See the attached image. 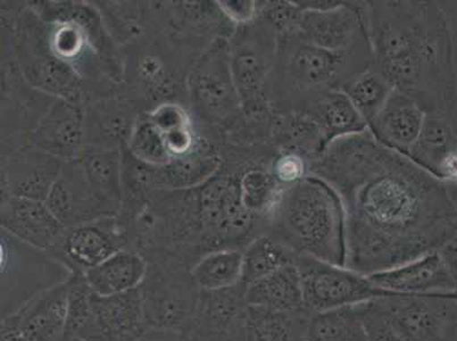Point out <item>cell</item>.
Here are the masks:
<instances>
[{
  "label": "cell",
  "mask_w": 457,
  "mask_h": 341,
  "mask_svg": "<svg viewBox=\"0 0 457 341\" xmlns=\"http://www.w3.org/2000/svg\"><path fill=\"white\" fill-rule=\"evenodd\" d=\"M309 172L338 194L346 216V268L363 276L438 252L457 234L450 182L386 147L369 129L332 141Z\"/></svg>",
  "instance_id": "obj_1"
},
{
  "label": "cell",
  "mask_w": 457,
  "mask_h": 341,
  "mask_svg": "<svg viewBox=\"0 0 457 341\" xmlns=\"http://www.w3.org/2000/svg\"><path fill=\"white\" fill-rule=\"evenodd\" d=\"M373 68L426 113L457 110V66L450 16L428 0L367 2Z\"/></svg>",
  "instance_id": "obj_2"
},
{
  "label": "cell",
  "mask_w": 457,
  "mask_h": 341,
  "mask_svg": "<svg viewBox=\"0 0 457 341\" xmlns=\"http://www.w3.org/2000/svg\"><path fill=\"white\" fill-rule=\"evenodd\" d=\"M264 235L279 240L298 255L346 268V216L338 194L309 174L282 194Z\"/></svg>",
  "instance_id": "obj_3"
},
{
  "label": "cell",
  "mask_w": 457,
  "mask_h": 341,
  "mask_svg": "<svg viewBox=\"0 0 457 341\" xmlns=\"http://www.w3.org/2000/svg\"><path fill=\"white\" fill-rule=\"evenodd\" d=\"M372 63L370 44L352 51L331 52L307 43L296 33L282 37L270 83L269 102L273 111H292L307 96L342 90Z\"/></svg>",
  "instance_id": "obj_4"
},
{
  "label": "cell",
  "mask_w": 457,
  "mask_h": 341,
  "mask_svg": "<svg viewBox=\"0 0 457 341\" xmlns=\"http://www.w3.org/2000/svg\"><path fill=\"white\" fill-rule=\"evenodd\" d=\"M362 312L370 341H457V293L392 294Z\"/></svg>",
  "instance_id": "obj_5"
},
{
  "label": "cell",
  "mask_w": 457,
  "mask_h": 341,
  "mask_svg": "<svg viewBox=\"0 0 457 341\" xmlns=\"http://www.w3.org/2000/svg\"><path fill=\"white\" fill-rule=\"evenodd\" d=\"M139 287L148 328L182 332L196 309L201 290L191 277V265L174 254H154Z\"/></svg>",
  "instance_id": "obj_6"
},
{
  "label": "cell",
  "mask_w": 457,
  "mask_h": 341,
  "mask_svg": "<svg viewBox=\"0 0 457 341\" xmlns=\"http://www.w3.org/2000/svg\"><path fill=\"white\" fill-rule=\"evenodd\" d=\"M199 222L209 253L228 248L244 251L265 232L263 223L243 204L237 174L211 179L204 187L199 199Z\"/></svg>",
  "instance_id": "obj_7"
},
{
  "label": "cell",
  "mask_w": 457,
  "mask_h": 341,
  "mask_svg": "<svg viewBox=\"0 0 457 341\" xmlns=\"http://www.w3.org/2000/svg\"><path fill=\"white\" fill-rule=\"evenodd\" d=\"M72 276L51 254L2 230V318Z\"/></svg>",
  "instance_id": "obj_8"
},
{
  "label": "cell",
  "mask_w": 457,
  "mask_h": 341,
  "mask_svg": "<svg viewBox=\"0 0 457 341\" xmlns=\"http://www.w3.org/2000/svg\"><path fill=\"white\" fill-rule=\"evenodd\" d=\"M278 46L279 37L259 16L251 23L237 27L228 39L232 74L243 110L271 106L269 91Z\"/></svg>",
  "instance_id": "obj_9"
},
{
  "label": "cell",
  "mask_w": 457,
  "mask_h": 341,
  "mask_svg": "<svg viewBox=\"0 0 457 341\" xmlns=\"http://www.w3.org/2000/svg\"><path fill=\"white\" fill-rule=\"evenodd\" d=\"M188 88L195 108L204 119L232 126L242 114L230 63L228 39L219 37L191 69Z\"/></svg>",
  "instance_id": "obj_10"
},
{
  "label": "cell",
  "mask_w": 457,
  "mask_h": 341,
  "mask_svg": "<svg viewBox=\"0 0 457 341\" xmlns=\"http://www.w3.org/2000/svg\"><path fill=\"white\" fill-rule=\"evenodd\" d=\"M296 265L301 274L304 307L320 313L359 305L394 293L378 288L368 276L313 257L299 255Z\"/></svg>",
  "instance_id": "obj_11"
},
{
  "label": "cell",
  "mask_w": 457,
  "mask_h": 341,
  "mask_svg": "<svg viewBox=\"0 0 457 341\" xmlns=\"http://www.w3.org/2000/svg\"><path fill=\"white\" fill-rule=\"evenodd\" d=\"M367 5V2L340 0L329 10H303L296 35L331 52H347L368 45Z\"/></svg>",
  "instance_id": "obj_12"
},
{
  "label": "cell",
  "mask_w": 457,
  "mask_h": 341,
  "mask_svg": "<svg viewBox=\"0 0 457 341\" xmlns=\"http://www.w3.org/2000/svg\"><path fill=\"white\" fill-rule=\"evenodd\" d=\"M246 291L242 282L224 290L201 291L188 326L181 332L185 341H242Z\"/></svg>",
  "instance_id": "obj_13"
},
{
  "label": "cell",
  "mask_w": 457,
  "mask_h": 341,
  "mask_svg": "<svg viewBox=\"0 0 457 341\" xmlns=\"http://www.w3.org/2000/svg\"><path fill=\"white\" fill-rule=\"evenodd\" d=\"M69 281L32 299L15 313L2 318L0 328L21 341H66Z\"/></svg>",
  "instance_id": "obj_14"
},
{
  "label": "cell",
  "mask_w": 457,
  "mask_h": 341,
  "mask_svg": "<svg viewBox=\"0 0 457 341\" xmlns=\"http://www.w3.org/2000/svg\"><path fill=\"white\" fill-rule=\"evenodd\" d=\"M127 240L113 226L99 221L66 229L51 255L73 274H85L126 248Z\"/></svg>",
  "instance_id": "obj_15"
},
{
  "label": "cell",
  "mask_w": 457,
  "mask_h": 341,
  "mask_svg": "<svg viewBox=\"0 0 457 341\" xmlns=\"http://www.w3.org/2000/svg\"><path fill=\"white\" fill-rule=\"evenodd\" d=\"M407 157L445 182H457V110L426 113L419 138Z\"/></svg>",
  "instance_id": "obj_16"
},
{
  "label": "cell",
  "mask_w": 457,
  "mask_h": 341,
  "mask_svg": "<svg viewBox=\"0 0 457 341\" xmlns=\"http://www.w3.org/2000/svg\"><path fill=\"white\" fill-rule=\"evenodd\" d=\"M46 204L66 229L99 221L110 215L96 198L80 161L61 169Z\"/></svg>",
  "instance_id": "obj_17"
},
{
  "label": "cell",
  "mask_w": 457,
  "mask_h": 341,
  "mask_svg": "<svg viewBox=\"0 0 457 341\" xmlns=\"http://www.w3.org/2000/svg\"><path fill=\"white\" fill-rule=\"evenodd\" d=\"M2 230L32 247L51 253L63 238L66 228L46 202L12 196L3 207Z\"/></svg>",
  "instance_id": "obj_18"
},
{
  "label": "cell",
  "mask_w": 457,
  "mask_h": 341,
  "mask_svg": "<svg viewBox=\"0 0 457 341\" xmlns=\"http://www.w3.org/2000/svg\"><path fill=\"white\" fill-rule=\"evenodd\" d=\"M378 288L402 295L456 293L454 279L439 252L368 276Z\"/></svg>",
  "instance_id": "obj_19"
},
{
  "label": "cell",
  "mask_w": 457,
  "mask_h": 341,
  "mask_svg": "<svg viewBox=\"0 0 457 341\" xmlns=\"http://www.w3.org/2000/svg\"><path fill=\"white\" fill-rule=\"evenodd\" d=\"M94 341H131L146 330L140 290L98 296L93 293Z\"/></svg>",
  "instance_id": "obj_20"
},
{
  "label": "cell",
  "mask_w": 457,
  "mask_h": 341,
  "mask_svg": "<svg viewBox=\"0 0 457 341\" xmlns=\"http://www.w3.org/2000/svg\"><path fill=\"white\" fill-rule=\"evenodd\" d=\"M426 112L410 96L395 89L369 130L386 147L407 155L419 138Z\"/></svg>",
  "instance_id": "obj_21"
},
{
  "label": "cell",
  "mask_w": 457,
  "mask_h": 341,
  "mask_svg": "<svg viewBox=\"0 0 457 341\" xmlns=\"http://www.w3.org/2000/svg\"><path fill=\"white\" fill-rule=\"evenodd\" d=\"M292 111L309 115L321 129L329 145L332 141L362 133L369 129L342 90L320 91L307 96Z\"/></svg>",
  "instance_id": "obj_22"
},
{
  "label": "cell",
  "mask_w": 457,
  "mask_h": 341,
  "mask_svg": "<svg viewBox=\"0 0 457 341\" xmlns=\"http://www.w3.org/2000/svg\"><path fill=\"white\" fill-rule=\"evenodd\" d=\"M147 271V260L140 253L124 248L82 276L94 294L114 296L139 289Z\"/></svg>",
  "instance_id": "obj_23"
},
{
  "label": "cell",
  "mask_w": 457,
  "mask_h": 341,
  "mask_svg": "<svg viewBox=\"0 0 457 341\" xmlns=\"http://www.w3.org/2000/svg\"><path fill=\"white\" fill-rule=\"evenodd\" d=\"M82 115L77 107L58 102L36 130V144L41 151L56 158L72 161L82 143Z\"/></svg>",
  "instance_id": "obj_24"
},
{
  "label": "cell",
  "mask_w": 457,
  "mask_h": 341,
  "mask_svg": "<svg viewBox=\"0 0 457 341\" xmlns=\"http://www.w3.org/2000/svg\"><path fill=\"white\" fill-rule=\"evenodd\" d=\"M272 140L278 152L296 153L309 164L329 146L318 124L297 111H274Z\"/></svg>",
  "instance_id": "obj_25"
},
{
  "label": "cell",
  "mask_w": 457,
  "mask_h": 341,
  "mask_svg": "<svg viewBox=\"0 0 457 341\" xmlns=\"http://www.w3.org/2000/svg\"><path fill=\"white\" fill-rule=\"evenodd\" d=\"M309 311L277 312L248 305L242 341H304Z\"/></svg>",
  "instance_id": "obj_26"
},
{
  "label": "cell",
  "mask_w": 457,
  "mask_h": 341,
  "mask_svg": "<svg viewBox=\"0 0 457 341\" xmlns=\"http://www.w3.org/2000/svg\"><path fill=\"white\" fill-rule=\"evenodd\" d=\"M246 298L248 305L277 312L305 310L297 265L285 266L248 286Z\"/></svg>",
  "instance_id": "obj_27"
},
{
  "label": "cell",
  "mask_w": 457,
  "mask_h": 341,
  "mask_svg": "<svg viewBox=\"0 0 457 341\" xmlns=\"http://www.w3.org/2000/svg\"><path fill=\"white\" fill-rule=\"evenodd\" d=\"M239 186L245 207L263 223L267 231L287 187L274 178L270 164L262 163L247 165L239 176Z\"/></svg>",
  "instance_id": "obj_28"
},
{
  "label": "cell",
  "mask_w": 457,
  "mask_h": 341,
  "mask_svg": "<svg viewBox=\"0 0 457 341\" xmlns=\"http://www.w3.org/2000/svg\"><path fill=\"white\" fill-rule=\"evenodd\" d=\"M304 341H370L362 304L311 313Z\"/></svg>",
  "instance_id": "obj_29"
},
{
  "label": "cell",
  "mask_w": 457,
  "mask_h": 341,
  "mask_svg": "<svg viewBox=\"0 0 457 341\" xmlns=\"http://www.w3.org/2000/svg\"><path fill=\"white\" fill-rule=\"evenodd\" d=\"M298 254L269 235H261L243 252L242 284L248 287L285 266L296 264Z\"/></svg>",
  "instance_id": "obj_30"
},
{
  "label": "cell",
  "mask_w": 457,
  "mask_h": 341,
  "mask_svg": "<svg viewBox=\"0 0 457 341\" xmlns=\"http://www.w3.org/2000/svg\"><path fill=\"white\" fill-rule=\"evenodd\" d=\"M242 249H218L205 254L190 270L195 284L201 291L231 288L242 281Z\"/></svg>",
  "instance_id": "obj_31"
},
{
  "label": "cell",
  "mask_w": 457,
  "mask_h": 341,
  "mask_svg": "<svg viewBox=\"0 0 457 341\" xmlns=\"http://www.w3.org/2000/svg\"><path fill=\"white\" fill-rule=\"evenodd\" d=\"M395 90L392 83L373 65L357 74L342 88L353 105L369 124L379 114Z\"/></svg>",
  "instance_id": "obj_32"
},
{
  "label": "cell",
  "mask_w": 457,
  "mask_h": 341,
  "mask_svg": "<svg viewBox=\"0 0 457 341\" xmlns=\"http://www.w3.org/2000/svg\"><path fill=\"white\" fill-rule=\"evenodd\" d=\"M96 198L112 214L120 201V165L115 153L88 154L80 160Z\"/></svg>",
  "instance_id": "obj_33"
},
{
  "label": "cell",
  "mask_w": 457,
  "mask_h": 341,
  "mask_svg": "<svg viewBox=\"0 0 457 341\" xmlns=\"http://www.w3.org/2000/svg\"><path fill=\"white\" fill-rule=\"evenodd\" d=\"M93 291L82 274H73L69 281L66 339L94 341Z\"/></svg>",
  "instance_id": "obj_34"
},
{
  "label": "cell",
  "mask_w": 457,
  "mask_h": 341,
  "mask_svg": "<svg viewBox=\"0 0 457 341\" xmlns=\"http://www.w3.org/2000/svg\"><path fill=\"white\" fill-rule=\"evenodd\" d=\"M221 168V160L215 154H193L178 158L168 165L169 180L174 187H193L205 184L213 179Z\"/></svg>",
  "instance_id": "obj_35"
},
{
  "label": "cell",
  "mask_w": 457,
  "mask_h": 341,
  "mask_svg": "<svg viewBox=\"0 0 457 341\" xmlns=\"http://www.w3.org/2000/svg\"><path fill=\"white\" fill-rule=\"evenodd\" d=\"M132 154L144 163L168 166L172 162L163 133L151 121L140 123L130 138Z\"/></svg>",
  "instance_id": "obj_36"
},
{
  "label": "cell",
  "mask_w": 457,
  "mask_h": 341,
  "mask_svg": "<svg viewBox=\"0 0 457 341\" xmlns=\"http://www.w3.org/2000/svg\"><path fill=\"white\" fill-rule=\"evenodd\" d=\"M303 10L296 0H273L259 2V18L276 31L278 37L296 33Z\"/></svg>",
  "instance_id": "obj_37"
},
{
  "label": "cell",
  "mask_w": 457,
  "mask_h": 341,
  "mask_svg": "<svg viewBox=\"0 0 457 341\" xmlns=\"http://www.w3.org/2000/svg\"><path fill=\"white\" fill-rule=\"evenodd\" d=\"M270 170L284 187H290L309 176V162L292 152H279L274 156Z\"/></svg>",
  "instance_id": "obj_38"
},
{
  "label": "cell",
  "mask_w": 457,
  "mask_h": 341,
  "mask_svg": "<svg viewBox=\"0 0 457 341\" xmlns=\"http://www.w3.org/2000/svg\"><path fill=\"white\" fill-rule=\"evenodd\" d=\"M151 122L159 130L165 133L190 127L188 115L181 107L165 104L162 105L151 116Z\"/></svg>",
  "instance_id": "obj_39"
},
{
  "label": "cell",
  "mask_w": 457,
  "mask_h": 341,
  "mask_svg": "<svg viewBox=\"0 0 457 341\" xmlns=\"http://www.w3.org/2000/svg\"><path fill=\"white\" fill-rule=\"evenodd\" d=\"M218 4L220 11L237 27L253 22L259 15V2L254 0H222Z\"/></svg>",
  "instance_id": "obj_40"
},
{
  "label": "cell",
  "mask_w": 457,
  "mask_h": 341,
  "mask_svg": "<svg viewBox=\"0 0 457 341\" xmlns=\"http://www.w3.org/2000/svg\"><path fill=\"white\" fill-rule=\"evenodd\" d=\"M83 44L85 41H83L82 32L72 24L58 29L53 39L54 51L65 60L76 57L81 52Z\"/></svg>",
  "instance_id": "obj_41"
},
{
  "label": "cell",
  "mask_w": 457,
  "mask_h": 341,
  "mask_svg": "<svg viewBox=\"0 0 457 341\" xmlns=\"http://www.w3.org/2000/svg\"><path fill=\"white\" fill-rule=\"evenodd\" d=\"M131 341H185V338L179 331L147 327L143 334Z\"/></svg>",
  "instance_id": "obj_42"
},
{
  "label": "cell",
  "mask_w": 457,
  "mask_h": 341,
  "mask_svg": "<svg viewBox=\"0 0 457 341\" xmlns=\"http://www.w3.org/2000/svg\"><path fill=\"white\" fill-rule=\"evenodd\" d=\"M438 252L450 269L457 293V234L450 241H447Z\"/></svg>",
  "instance_id": "obj_43"
},
{
  "label": "cell",
  "mask_w": 457,
  "mask_h": 341,
  "mask_svg": "<svg viewBox=\"0 0 457 341\" xmlns=\"http://www.w3.org/2000/svg\"><path fill=\"white\" fill-rule=\"evenodd\" d=\"M452 186L453 194H454V197L457 203V182H450Z\"/></svg>",
  "instance_id": "obj_44"
},
{
  "label": "cell",
  "mask_w": 457,
  "mask_h": 341,
  "mask_svg": "<svg viewBox=\"0 0 457 341\" xmlns=\"http://www.w3.org/2000/svg\"><path fill=\"white\" fill-rule=\"evenodd\" d=\"M70 341H82V340L72 339V340H70Z\"/></svg>",
  "instance_id": "obj_45"
},
{
  "label": "cell",
  "mask_w": 457,
  "mask_h": 341,
  "mask_svg": "<svg viewBox=\"0 0 457 341\" xmlns=\"http://www.w3.org/2000/svg\"><path fill=\"white\" fill-rule=\"evenodd\" d=\"M66 341H70V340H66Z\"/></svg>",
  "instance_id": "obj_46"
}]
</instances>
